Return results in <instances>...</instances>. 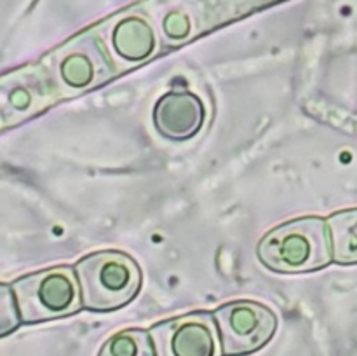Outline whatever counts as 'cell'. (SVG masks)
Masks as SVG:
<instances>
[{"instance_id":"cell-1","label":"cell","mask_w":357,"mask_h":356,"mask_svg":"<svg viewBox=\"0 0 357 356\" xmlns=\"http://www.w3.org/2000/svg\"><path fill=\"white\" fill-rule=\"evenodd\" d=\"M258 257L275 272L317 271L331 260L326 225L314 216L282 223L260 241Z\"/></svg>"},{"instance_id":"cell-2","label":"cell","mask_w":357,"mask_h":356,"mask_svg":"<svg viewBox=\"0 0 357 356\" xmlns=\"http://www.w3.org/2000/svg\"><path fill=\"white\" fill-rule=\"evenodd\" d=\"M82 302L91 311H114L131 302L142 285V272L121 251H98L77 262Z\"/></svg>"},{"instance_id":"cell-3","label":"cell","mask_w":357,"mask_h":356,"mask_svg":"<svg viewBox=\"0 0 357 356\" xmlns=\"http://www.w3.org/2000/svg\"><path fill=\"white\" fill-rule=\"evenodd\" d=\"M21 320L26 323L56 320L80 309L75 276L68 267H52L14 283Z\"/></svg>"},{"instance_id":"cell-4","label":"cell","mask_w":357,"mask_h":356,"mask_svg":"<svg viewBox=\"0 0 357 356\" xmlns=\"http://www.w3.org/2000/svg\"><path fill=\"white\" fill-rule=\"evenodd\" d=\"M114 66L100 42L89 35L63 45L47 59V72L61 96L96 89L117 73Z\"/></svg>"},{"instance_id":"cell-5","label":"cell","mask_w":357,"mask_h":356,"mask_svg":"<svg viewBox=\"0 0 357 356\" xmlns=\"http://www.w3.org/2000/svg\"><path fill=\"white\" fill-rule=\"evenodd\" d=\"M225 356L250 355L264 348L278 330V316L271 307L251 300H236L215 313Z\"/></svg>"},{"instance_id":"cell-6","label":"cell","mask_w":357,"mask_h":356,"mask_svg":"<svg viewBox=\"0 0 357 356\" xmlns=\"http://www.w3.org/2000/svg\"><path fill=\"white\" fill-rule=\"evenodd\" d=\"M58 87L47 68L30 66L0 79V121L16 124L58 100Z\"/></svg>"},{"instance_id":"cell-7","label":"cell","mask_w":357,"mask_h":356,"mask_svg":"<svg viewBox=\"0 0 357 356\" xmlns=\"http://www.w3.org/2000/svg\"><path fill=\"white\" fill-rule=\"evenodd\" d=\"M155 356H220L218 335L208 313L171 318L152 328Z\"/></svg>"},{"instance_id":"cell-8","label":"cell","mask_w":357,"mask_h":356,"mask_svg":"<svg viewBox=\"0 0 357 356\" xmlns=\"http://www.w3.org/2000/svg\"><path fill=\"white\" fill-rule=\"evenodd\" d=\"M103 37L112 61L121 70L149 61L159 47L152 24L136 14H129L108 24L103 30Z\"/></svg>"},{"instance_id":"cell-9","label":"cell","mask_w":357,"mask_h":356,"mask_svg":"<svg viewBox=\"0 0 357 356\" xmlns=\"http://www.w3.org/2000/svg\"><path fill=\"white\" fill-rule=\"evenodd\" d=\"M153 126L160 136L183 142L197 135L206 122V107L192 91H169L153 107Z\"/></svg>"},{"instance_id":"cell-10","label":"cell","mask_w":357,"mask_h":356,"mask_svg":"<svg viewBox=\"0 0 357 356\" xmlns=\"http://www.w3.org/2000/svg\"><path fill=\"white\" fill-rule=\"evenodd\" d=\"M330 230L335 260L342 264L357 262V209L331 216Z\"/></svg>"},{"instance_id":"cell-11","label":"cell","mask_w":357,"mask_h":356,"mask_svg":"<svg viewBox=\"0 0 357 356\" xmlns=\"http://www.w3.org/2000/svg\"><path fill=\"white\" fill-rule=\"evenodd\" d=\"M98 356H155V349L145 330L128 328L108 337Z\"/></svg>"},{"instance_id":"cell-12","label":"cell","mask_w":357,"mask_h":356,"mask_svg":"<svg viewBox=\"0 0 357 356\" xmlns=\"http://www.w3.org/2000/svg\"><path fill=\"white\" fill-rule=\"evenodd\" d=\"M17 325H20V316H17L13 292L9 286L0 283V337L16 330Z\"/></svg>"}]
</instances>
